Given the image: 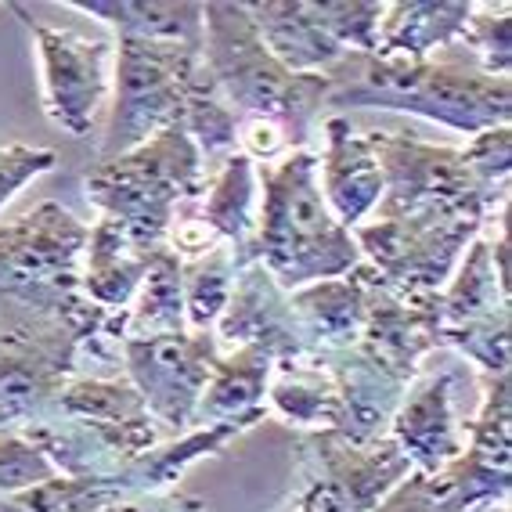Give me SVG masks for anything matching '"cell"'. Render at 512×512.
<instances>
[{
    "label": "cell",
    "mask_w": 512,
    "mask_h": 512,
    "mask_svg": "<svg viewBox=\"0 0 512 512\" xmlns=\"http://www.w3.org/2000/svg\"><path fill=\"white\" fill-rule=\"evenodd\" d=\"M91 228L62 202H40L0 224V321H65L80 336V361L91 357L123 372V314H109L83 296V249Z\"/></svg>",
    "instance_id": "1"
},
{
    "label": "cell",
    "mask_w": 512,
    "mask_h": 512,
    "mask_svg": "<svg viewBox=\"0 0 512 512\" xmlns=\"http://www.w3.org/2000/svg\"><path fill=\"white\" fill-rule=\"evenodd\" d=\"M166 127H184L202 159L238 148V116L217 91L202 47L166 40H116V101L98 163L145 145Z\"/></svg>",
    "instance_id": "2"
},
{
    "label": "cell",
    "mask_w": 512,
    "mask_h": 512,
    "mask_svg": "<svg viewBox=\"0 0 512 512\" xmlns=\"http://www.w3.org/2000/svg\"><path fill=\"white\" fill-rule=\"evenodd\" d=\"M325 80V105L408 112L469 138L480 130L509 127L512 116L509 76L484 73L469 51L466 58L444 55L415 62L347 51L332 69H325Z\"/></svg>",
    "instance_id": "3"
},
{
    "label": "cell",
    "mask_w": 512,
    "mask_h": 512,
    "mask_svg": "<svg viewBox=\"0 0 512 512\" xmlns=\"http://www.w3.org/2000/svg\"><path fill=\"white\" fill-rule=\"evenodd\" d=\"M260 170V220L256 260L285 293L321 278H339L361 264L350 228L332 217L318 184V156L293 148Z\"/></svg>",
    "instance_id": "4"
},
{
    "label": "cell",
    "mask_w": 512,
    "mask_h": 512,
    "mask_svg": "<svg viewBox=\"0 0 512 512\" xmlns=\"http://www.w3.org/2000/svg\"><path fill=\"white\" fill-rule=\"evenodd\" d=\"M202 62L238 119L278 123L289 148H303L325 105V73H289L256 33L242 0H210L202 26Z\"/></svg>",
    "instance_id": "5"
},
{
    "label": "cell",
    "mask_w": 512,
    "mask_h": 512,
    "mask_svg": "<svg viewBox=\"0 0 512 512\" xmlns=\"http://www.w3.org/2000/svg\"><path fill=\"white\" fill-rule=\"evenodd\" d=\"M206 159L184 127H166L145 145L105 159L83 177L101 217L119 220L141 246H166L174 220L206 195Z\"/></svg>",
    "instance_id": "6"
},
{
    "label": "cell",
    "mask_w": 512,
    "mask_h": 512,
    "mask_svg": "<svg viewBox=\"0 0 512 512\" xmlns=\"http://www.w3.org/2000/svg\"><path fill=\"white\" fill-rule=\"evenodd\" d=\"M379 170H383V199L375 220L426 217H473L491 224L494 213L509 206V188H491L469 170L462 148L430 145L404 130H368Z\"/></svg>",
    "instance_id": "7"
},
{
    "label": "cell",
    "mask_w": 512,
    "mask_h": 512,
    "mask_svg": "<svg viewBox=\"0 0 512 512\" xmlns=\"http://www.w3.org/2000/svg\"><path fill=\"white\" fill-rule=\"evenodd\" d=\"M296 473L303 491L321 512H375L394 487H401L412 466L390 437L350 440L339 430L300 433Z\"/></svg>",
    "instance_id": "8"
},
{
    "label": "cell",
    "mask_w": 512,
    "mask_h": 512,
    "mask_svg": "<svg viewBox=\"0 0 512 512\" xmlns=\"http://www.w3.org/2000/svg\"><path fill=\"white\" fill-rule=\"evenodd\" d=\"M484 220L426 213V217H397L357 224L354 235L361 260L375 267L383 282L401 293H444L458 260L484 231Z\"/></svg>",
    "instance_id": "9"
},
{
    "label": "cell",
    "mask_w": 512,
    "mask_h": 512,
    "mask_svg": "<svg viewBox=\"0 0 512 512\" xmlns=\"http://www.w3.org/2000/svg\"><path fill=\"white\" fill-rule=\"evenodd\" d=\"M509 303L491 264L484 231L458 260L455 275L440 293V339L469 357L480 375H509L512 339H509Z\"/></svg>",
    "instance_id": "10"
},
{
    "label": "cell",
    "mask_w": 512,
    "mask_h": 512,
    "mask_svg": "<svg viewBox=\"0 0 512 512\" xmlns=\"http://www.w3.org/2000/svg\"><path fill=\"white\" fill-rule=\"evenodd\" d=\"M217 336L213 332H177V336L123 339V375L141 394L152 419L166 433L195 430L202 390L210 383L217 361Z\"/></svg>",
    "instance_id": "11"
},
{
    "label": "cell",
    "mask_w": 512,
    "mask_h": 512,
    "mask_svg": "<svg viewBox=\"0 0 512 512\" xmlns=\"http://www.w3.org/2000/svg\"><path fill=\"white\" fill-rule=\"evenodd\" d=\"M480 412L466 422V448L455 462L426 476L437 512H469L505 502L512 487V397L509 375H480Z\"/></svg>",
    "instance_id": "12"
},
{
    "label": "cell",
    "mask_w": 512,
    "mask_h": 512,
    "mask_svg": "<svg viewBox=\"0 0 512 512\" xmlns=\"http://www.w3.org/2000/svg\"><path fill=\"white\" fill-rule=\"evenodd\" d=\"M29 29L37 40L44 76V112L73 138H87L109 91V58L116 55V44L44 22H29Z\"/></svg>",
    "instance_id": "13"
},
{
    "label": "cell",
    "mask_w": 512,
    "mask_h": 512,
    "mask_svg": "<svg viewBox=\"0 0 512 512\" xmlns=\"http://www.w3.org/2000/svg\"><path fill=\"white\" fill-rule=\"evenodd\" d=\"M44 412L73 422L76 430H83L116 458L119 469H127L134 458L170 440L127 375H76Z\"/></svg>",
    "instance_id": "14"
},
{
    "label": "cell",
    "mask_w": 512,
    "mask_h": 512,
    "mask_svg": "<svg viewBox=\"0 0 512 512\" xmlns=\"http://www.w3.org/2000/svg\"><path fill=\"white\" fill-rule=\"evenodd\" d=\"M80 375V336L65 321L0 329V408L33 419Z\"/></svg>",
    "instance_id": "15"
},
{
    "label": "cell",
    "mask_w": 512,
    "mask_h": 512,
    "mask_svg": "<svg viewBox=\"0 0 512 512\" xmlns=\"http://www.w3.org/2000/svg\"><path fill=\"white\" fill-rule=\"evenodd\" d=\"M213 336H217V350L256 347L275 361H293V357L311 354L307 336L296 321L293 300L260 260L238 267L228 307L220 314Z\"/></svg>",
    "instance_id": "16"
},
{
    "label": "cell",
    "mask_w": 512,
    "mask_h": 512,
    "mask_svg": "<svg viewBox=\"0 0 512 512\" xmlns=\"http://www.w3.org/2000/svg\"><path fill=\"white\" fill-rule=\"evenodd\" d=\"M386 437L419 476H433L455 462L466 448L462 422L455 419V372H437L408 390L386 426Z\"/></svg>",
    "instance_id": "17"
},
{
    "label": "cell",
    "mask_w": 512,
    "mask_h": 512,
    "mask_svg": "<svg viewBox=\"0 0 512 512\" xmlns=\"http://www.w3.org/2000/svg\"><path fill=\"white\" fill-rule=\"evenodd\" d=\"M325 156L318 163L321 195L329 202L332 217L354 231L365 224L383 199V170L365 134H357L347 116L325 119Z\"/></svg>",
    "instance_id": "18"
},
{
    "label": "cell",
    "mask_w": 512,
    "mask_h": 512,
    "mask_svg": "<svg viewBox=\"0 0 512 512\" xmlns=\"http://www.w3.org/2000/svg\"><path fill=\"white\" fill-rule=\"evenodd\" d=\"M159 249L141 246L119 220L101 217L91 228L87 249H83V296L101 311L123 314L138 296Z\"/></svg>",
    "instance_id": "19"
},
{
    "label": "cell",
    "mask_w": 512,
    "mask_h": 512,
    "mask_svg": "<svg viewBox=\"0 0 512 512\" xmlns=\"http://www.w3.org/2000/svg\"><path fill=\"white\" fill-rule=\"evenodd\" d=\"M199 220L217 242L235 249L238 267L256 260V220H260V170L246 152H228L206 177V195L195 206Z\"/></svg>",
    "instance_id": "20"
},
{
    "label": "cell",
    "mask_w": 512,
    "mask_h": 512,
    "mask_svg": "<svg viewBox=\"0 0 512 512\" xmlns=\"http://www.w3.org/2000/svg\"><path fill=\"white\" fill-rule=\"evenodd\" d=\"M289 300H293L296 321L307 336L311 354H332V350L350 347L365 329L368 285L361 264L339 278H321V282L293 289Z\"/></svg>",
    "instance_id": "21"
},
{
    "label": "cell",
    "mask_w": 512,
    "mask_h": 512,
    "mask_svg": "<svg viewBox=\"0 0 512 512\" xmlns=\"http://www.w3.org/2000/svg\"><path fill=\"white\" fill-rule=\"evenodd\" d=\"M473 15V0H394L379 22L375 55L383 58H433L462 40Z\"/></svg>",
    "instance_id": "22"
},
{
    "label": "cell",
    "mask_w": 512,
    "mask_h": 512,
    "mask_svg": "<svg viewBox=\"0 0 512 512\" xmlns=\"http://www.w3.org/2000/svg\"><path fill=\"white\" fill-rule=\"evenodd\" d=\"M267 404L264 408H256V412L238 415V419L228 422H213V426H195V430L181 433V437H170L163 444H156L152 451H145L141 458H134L123 473H119L116 484L130 494H159V491H170L177 476L184 469L199 462V458H210L220 455V451L228 448L231 440H238L246 430H253L256 422L267 419Z\"/></svg>",
    "instance_id": "23"
},
{
    "label": "cell",
    "mask_w": 512,
    "mask_h": 512,
    "mask_svg": "<svg viewBox=\"0 0 512 512\" xmlns=\"http://www.w3.org/2000/svg\"><path fill=\"white\" fill-rule=\"evenodd\" d=\"M246 11L267 51L289 73H325L347 55L329 33H321L307 0H249Z\"/></svg>",
    "instance_id": "24"
},
{
    "label": "cell",
    "mask_w": 512,
    "mask_h": 512,
    "mask_svg": "<svg viewBox=\"0 0 512 512\" xmlns=\"http://www.w3.org/2000/svg\"><path fill=\"white\" fill-rule=\"evenodd\" d=\"M65 8L116 29L119 40H166L202 47L206 4L199 0H65Z\"/></svg>",
    "instance_id": "25"
},
{
    "label": "cell",
    "mask_w": 512,
    "mask_h": 512,
    "mask_svg": "<svg viewBox=\"0 0 512 512\" xmlns=\"http://www.w3.org/2000/svg\"><path fill=\"white\" fill-rule=\"evenodd\" d=\"M267 412H275L300 433L339 430L343 397H339L336 375L314 354L275 361V372L267 383Z\"/></svg>",
    "instance_id": "26"
},
{
    "label": "cell",
    "mask_w": 512,
    "mask_h": 512,
    "mask_svg": "<svg viewBox=\"0 0 512 512\" xmlns=\"http://www.w3.org/2000/svg\"><path fill=\"white\" fill-rule=\"evenodd\" d=\"M275 372V357L256 347H235L220 350L213 361L210 383L202 390L195 426H213V422H228L238 415L264 408L267 383Z\"/></svg>",
    "instance_id": "27"
},
{
    "label": "cell",
    "mask_w": 512,
    "mask_h": 512,
    "mask_svg": "<svg viewBox=\"0 0 512 512\" xmlns=\"http://www.w3.org/2000/svg\"><path fill=\"white\" fill-rule=\"evenodd\" d=\"M188 332L184 321V293H181V256L163 246L148 267L138 296L123 311V339H152Z\"/></svg>",
    "instance_id": "28"
},
{
    "label": "cell",
    "mask_w": 512,
    "mask_h": 512,
    "mask_svg": "<svg viewBox=\"0 0 512 512\" xmlns=\"http://www.w3.org/2000/svg\"><path fill=\"white\" fill-rule=\"evenodd\" d=\"M235 275H238V260L228 242H220L210 253L192 256V260H181V293H184L188 332L217 329L220 314L228 307Z\"/></svg>",
    "instance_id": "29"
},
{
    "label": "cell",
    "mask_w": 512,
    "mask_h": 512,
    "mask_svg": "<svg viewBox=\"0 0 512 512\" xmlns=\"http://www.w3.org/2000/svg\"><path fill=\"white\" fill-rule=\"evenodd\" d=\"M119 494H127L116 480H73V476H55L40 487L0 498V512H101Z\"/></svg>",
    "instance_id": "30"
},
{
    "label": "cell",
    "mask_w": 512,
    "mask_h": 512,
    "mask_svg": "<svg viewBox=\"0 0 512 512\" xmlns=\"http://www.w3.org/2000/svg\"><path fill=\"white\" fill-rule=\"evenodd\" d=\"M307 8L321 33H329L343 51L375 55L386 0H307Z\"/></svg>",
    "instance_id": "31"
},
{
    "label": "cell",
    "mask_w": 512,
    "mask_h": 512,
    "mask_svg": "<svg viewBox=\"0 0 512 512\" xmlns=\"http://www.w3.org/2000/svg\"><path fill=\"white\" fill-rule=\"evenodd\" d=\"M509 4H473V15L466 22V33L458 47L466 44L469 55L480 62V69L491 76H509Z\"/></svg>",
    "instance_id": "32"
},
{
    "label": "cell",
    "mask_w": 512,
    "mask_h": 512,
    "mask_svg": "<svg viewBox=\"0 0 512 512\" xmlns=\"http://www.w3.org/2000/svg\"><path fill=\"white\" fill-rule=\"evenodd\" d=\"M55 476L58 469L15 422L0 430V498H15V494L47 484Z\"/></svg>",
    "instance_id": "33"
},
{
    "label": "cell",
    "mask_w": 512,
    "mask_h": 512,
    "mask_svg": "<svg viewBox=\"0 0 512 512\" xmlns=\"http://www.w3.org/2000/svg\"><path fill=\"white\" fill-rule=\"evenodd\" d=\"M469 170L491 188H509V170H512V130L509 127H491L480 130L469 138L462 148Z\"/></svg>",
    "instance_id": "34"
},
{
    "label": "cell",
    "mask_w": 512,
    "mask_h": 512,
    "mask_svg": "<svg viewBox=\"0 0 512 512\" xmlns=\"http://www.w3.org/2000/svg\"><path fill=\"white\" fill-rule=\"evenodd\" d=\"M55 163H58V156L51 148H29V145L0 148V213H4V206H8L33 177L55 170Z\"/></svg>",
    "instance_id": "35"
},
{
    "label": "cell",
    "mask_w": 512,
    "mask_h": 512,
    "mask_svg": "<svg viewBox=\"0 0 512 512\" xmlns=\"http://www.w3.org/2000/svg\"><path fill=\"white\" fill-rule=\"evenodd\" d=\"M238 152H246L256 166L260 163H275L282 159L289 148V138L278 123H267V119H238Z\"/></svg>",
    "instance_id": "36"
},
{
    "label": "cell",
    "mask_w": 512,
    "mask_h": 512,
    "mask_svg": "<svg viewBox=\"0 0 512 512\" xmlns=\"http://www.w3.org/2000/svg\"><path fill=\"white\" fill-rule=\"evenodd\" d=\"M375 512H437V502H433L426 476L412 473L401 487H394V491L386 494L383 505Z\"/></svg>",
    "instance_id": "37"
},
{
    "label": "cell",
    "mask_w": 512,
    "mask_h": 512,
    "mask_svg": "<svg viewBox=\"0 0 512 512\" xmlns=\"http://www.w3.org/2000/svg\"><path fill=\"white\" fill-rule=\"evenodd\" d=\"M296 512H321V509L307 498V494H300V498H296Z\"/></svg>",
    "instance_id": "38"
},
{
    "label": "cell",
    "mask_w": 512,
    "mask_h": 512,
    "mask_svg": "<svg viewBox=\"0 0 512 512\" xmlns=\"http://www.w3.org/2000/svg\"><path fill=\"white\" fill-rule=\"evenodd\" d=\"M11 422H15V412H8V408H0V430H4V426H11Z\"/></svg>",
    "instance_id": "39"
}]
</instances>
